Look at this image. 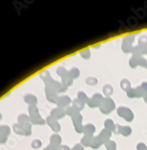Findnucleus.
<instances>
[{"mask_svg":"<svg viewBox=\"0 0 147 150\" xmlns=\"http://www.w3.org/2000/svg\"><path fill=\"white\" fill-rule=\"evenodd\" d=\"M9 133V128L6 126L0 127V135H7Z\"/></svg>","mask_w":147,"mask_h":150,"instance_id":"1","label":"nucleus"},{"mask_svg":"<svg viewBox=\"0 0 147 150\" xmlns=\"http://www.w3.org/2000/svg\"><path fill=\"white\" fill-rule=\"evenodd\" d=\"M3 140H4V139H3V138H2V137L0 136V143H1V142H4V141H3Z\"/></svg>","mask_w":147,"mask_h":150,"instance_id":"2","label":"nucleus"},{"mask_svg":"<svg viewBox=\"0 0 147 150\" xmlns=\"http://www.w3.org/2000/svg\"><path fill=\"white\" fill-rule=\"evenodd\" d=\"M0 120H1V114H0Z\"/></svg>","mask_w":147,"mask_h":150,"instance_id":"3","label":"nucleus"}]
</instances>
